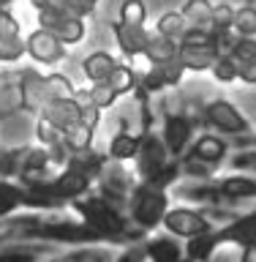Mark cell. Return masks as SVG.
Returning <instances> with one entry per match:
<instances>
[{
  "label": "cell",
  "mask_w": 256,
  "mask_h": 262,
  "mask_svg": "<svg viewBox=\"0 0 256 262\" xmlns=\"http://www.w3.org/2000/svg\"><path fill=\"white\" fill-rule=\"evenodd\" d=\"M71 208L82 216L85 224H90L96 232L104 235V241H126L128 237V224L131 219L123 216L120 208L106 200L101 194H79L71 200Z\"/></svg>",
  "instance_id": "obj_1"
},
{
  "label": "cell",
  "mask_w": 256,
  "mask_h": 262,
  "mask_svg": "<svg viewBox=\"0 0 256 262\" xmlns=\"http://www.w3.org/2000/svg\"><path fill=\"white\" fill-rule=\"evenodd\" d=\"M169 210V196H167V188H158L153 183H139L131 188L128 194V216H131V224L136 229H145V232H153L164 224V216Z\"/></svg>",
  "instance_id": "obj_2"
},
{
  "label": "cell",
  "mask_w": 256,
  "mask_h": 262,
  "mask_svg": "<svg viewBox=\"0 0 256 262\" xmlns=\"http://www.w3.org/2000/svg\"><path fill=\"white\" fill-rule=\"evenodd\" d=\"M177 57H180V63L185 66V71H210L213 63H216V57H218L216 41H213V30L188 28L185 36L180 38Z\"/></svg>",
  "instance_id": "obj_3"
},
{
  "label": "cell",
  "mask_w": 256,
  "mask_h": 262,
  "mask_svg": "<svg viewBox=\"0 0 256 262\" xmlns=\"http://www.w3.org/2000/svg\"><path fill=\"white\" fill-rule=\"evenodd\" d=\"M38 25L49 33H55L63 44H79L85 38V22L79 16L68 14L60 3H41L38 6Z\"/></svg>",
  "instance_id": "obj_4"
},
{
  "label": "cell",
  "mask_w": 256,
  "mask_h": 262,
  "mask_svg": "<svg viewBox=\"0 0 256 262\" xmlns=\"http://www.w3.org/2000/svg\"><path fill=\"white\" fill-rule=\"evenodd\" d=\"M134 161H136L139 178H142L145 183H150V180L172 161L167 145H164V137H161V134H142V139H139V150H136V156H134Z\"/></svg>",
  "instance_id": "obj_5"
},
{
  "label": "cell",
  "mask_w": 256,
  "mask_h": 262,
  "mask_svg": "<svg viewBox=\"0 0 256 262\" xmlns=\"http://www.w3.org/2000/svg\"><path fill=\"white\" fill-rule=\"evenodd\" d=\"M204 120L221 134L229 137H251V123L245 120V115L229 101H210L204 106Z\"/></svg>",
  "instance_id": "obj_6"
},
{
  "label": "cell",
  "mask_w": 256,
  "mask_h": 262,
  "mask_svg": "<svg viewBox=\"0 0 256 262\" xmlns=\"http://www.w3.org/2000/svg\"><path fill=\"white\" fill-rule=\"evenodd\" d=\"M172 237H194L199 232L213 229V221L204 216V210H194V208H169L161 224Z\"/></svg>",
  "instance_id": "obj_7"
},
{
  "label": "cell",
  "mask_w": 256,
  "mask_h": 262,
  "mask_svg": "<svg viewBox=\"0 0 256 262\" xmlns=\"http://www.w3.org/2000/svg\"><path fill=\"white\" fill-rule=\"evenodd\" d=\"M183 74H185V66L180 63V57H172V60H155V63H150V69L139 77V90H142L145 96L161 93V90L177 85V82L183 79Z\"/></svg>",
  "instance_id": "obj_8"
},
{
  "label": "cell",
  "mask_w": 256,
  "mask_h": 262,
  "mask_svg": "<svg viewBox=\"0 0 256 262\" xmlns=\"http://www.w3.org/2000/svg\"><path fill=\"white\" fill-rule=\"evenodd\" d=\"M25 47H28V55L33 60L44 63V66H55L65 57V44L55 36V33H49L44 28L33 30L28 36V41H25Z\"/></svg>",
  "instance_id": "obj_9"
},
{
  "label": "cell",
  "mask_w": 256,
  "mask_h": 262,
  "mask_svg": "<svg viewBox=\"0 0 256 262\" xmlns=\"http://www.w3.org/2000/svg\"><path fill=\"white\" fill-rule=\"evenodd\" d=\"M161 137H164V145H167L172 159H183L185 147L191 145V137H194L191 118H185V115H167L164 118Z\"/></svg>",
  "instance_id": "obj_10"
},
{
  "label": "cell",
  "mask_w": 256,
  "mask_h": 262,
  "mask_svg": "<svg viewBox=\"0 0 256 262\" xmlns=\"http://www.w3.org/2000/svg\"><path fill=\"white\" fill-rule=\"evenodd\" d=\"M28 52L19 36V22L6 8H0V63H14Z\"/></svg>",
  "instance_id": "obj_11"
},
{
  "label": "cell",
  "mask_w": 256,
  "mask_h": 262,
  "mask_svg": "<svg viewBox=\"0 0 256 262\" xmlns=\"http://www.w3.org/2000/svg\"><path fill=\"white\" fill-rule=\"evenodd\" d=\"M82 112H85V104H82L77 96L74 98H55V101L41 106V115H44L46 120H52L57 128H63V134L82 120Z\"/></svg>",
  "instance_id": "obj_12"
},
{
  "label": "cell",
  "mask_w": 256,
  "mask_h": 262,
  "mask_svg": "<svg viewBox=\"0 0 256 262\" xmlns=\"http://www.w3.org/2000/svg\"><path fill=\"white\" fill-rule=\"evenodd\" d=\"M112 33L118 38V47L123 49L126 57H134V55H145L147 52V44H150V33L145 30V25H126V22H114L112 25Z\"/></svg>",
  "instance_id": "obj_13"
},
{
  "label": "cell",
  "mask_w": 256,
  "mask_h": 262,
  "mask_svg": "<svg viewBox=\"0 0 256 262\" xmlns=\"http://www.w3.org/2000/svg\"><path fill=\"white\" fill-rule=\"evenodd\" d=\"M218 243H237V246H248L256 243V210L245 213V216H235L229 224L216 229Z\"/></svg>",
  "instance_id": "obj_14"
},
{
  "label": "cell",
  "mask_w": 256,
  "mask_h": 262,
  "mask_svg": "<svg viewBox=\"0 0 256 262\" xmlns=\"http://www.w3.org/2000/svg\"><path fill=\"white\" fill-rule=\"evenodd\" d=\"M216 186L221 188V194H224L229 202L256 200V178H253V175H245V172H237V175L221 178Z\"/></svg>",
  "instance_id": "obj_15"
},
{
  "label": "cell",
  "mask_w": 256,
  "mask_h": 262,
  "mask_svg": "<svg viewBox=\"0 0 256 262\" xmlns=\"http://www.w3.org/2000/svg\"><path fill=\"white\" fill-rule=\"evenodd\" d=\"M188 156L210 164V167H218V164L226 159V142L221 137H216V134H204V137H199L194 142V147L188 150Z\"/></svg>",
  "instance_id": "obj_16"
},
{
  "label": "cell",
  "mask_w": 256,
  "mask_h": 262,
  "mask_svg": "<svg viewBox=\"0 0 256 262\" xmlns=\"http://www.w3.org/2000/svg\"><path fill=\"white\" fill-rule=\"evenodd\" d=\"M145 251L150 262H180L183 259V249L177 241H172V235H155L150 241H145Z\"/></svg>",
  "instance_id": "obj_17"
},
{
  "label": "cell",
  "mask_w": 256,
  "mask_h": 262,
  "mask_svg": "<svg viewBox=\"0 0 256 262\" xmlns=\"http://www.w3.org/2000/svg\"><path fill=\"white\" fill-rule=\"evenodd\" d=\"M218 235H216V227L207 229V232H199V235H194V237H188L185 246H183V254L185 257H191L196 262H210V257L216 254L218 249Z\"/></svg>",
  "instance_id": "obj_18"
},
{
  "label": "cell",
  "mask_w": 256,
  "mask_h": 262,
  "mask_svg": "<svg viewBox=\"0 0 256 262\" xmlns=\"http://www.w3.org/2000/svg\"><path fill=\"white\" fill-rule=\"evenodd\" d=\"M139 139H142V134H136V131H120V134H114L109 142V159L118 164L134 161V156L139 150Z\"/></svg>",
  "instance_id": "obj_19"
},
{
  "label": "cell",
  "mask_w": 256,
  "mask_h": 262,
  "mask_svg": "<svg viewBox=\"0 0 256 262\" xmlns=\"http://www.w3.org/2000/svg\"><path fill=\"white\" fill-rule=\"evenodd\" d=\"M38 88H41V101L44 104L55 101V98H74L77 96L74 85L63 77V74H46V77H41Z\"/></svg>",
  "instance_id": "obj_20"
},
{
  "label": "cell",
  "mask_w": 256,
  "mask_h": 262,
  "mask_svg": "<svg viewBox=\"0 0 256 262\" xmlns=\"http://www.w3.org/2000/svg\"><path fill=\"white\" fill-rule=\"evenodd\" d=\"M49 251V246H33V243H6L0 249V262H41V257Z\"/></svg>",
  "instance_id": "obj_21"
},
{
  "label": "cell",
  "mask_w": 256,
  "mask_h": 262,
  "mask_svg": "<svg viewBox=\"0 0 256 262\" xmlns=\"http://www.w3.org/2000/svg\"><path fill=\"white\" fill-rule=\"evenodd\" d=\"M114 66H118V60H114L109 52H93L90 57H85L82 71H85V77H87L90 82H104V79L112 74Z\"/></svg>",
  "instance_id": "obj_22"
},
{
  "label": "cell",
  "mask_w": 256,
  "mask_h": 262,
  "mask_svg": "<svg viewBox=\"0 0 256 262\" xmlns=\"http://www.w3.org/2000/svg\"><path fill=\"white\" fill-rule=\"evenodd\" d=\"M185 16V22L191 28H207L213 25V3L210 0H185V6L180 8Z\"/></svg>",
  "instance_id": "obj_23"
},
{
  "label": "cell",
  "mask_w": 256,
  "mask_h": 262,
  "mask_svg": "<svg viewBox=\"0 0 256 262\" xmlns=\"http://www.w3.org/2000/svg\"><path fill=\"white\" fill-rule=\"evenodd\" d=\"M188 28H191V25L185 22L183 11H167L158 22H155V33H161V36H169V38H175V41L183 38Z\"/></svg>",
  "instance_id": "obj_24"
},
{
  "label": "cell",
  "mask_w": 256,
  "mask_h": 262,
  "mask_svg": "<svg viewBox=\"0 0 256 262\" xmlns=\"http://www.w3.org/2000/svg\"><path fill=\"white\" fill-rule=\"evenodd\" d=\"M106 82L118 90V96H126V93H134V90L139 88V77H136V71L131 69V66H114L112 74L106 77Z\"/></svg>",
  "instance_id": "obj_25"
},
{
  "label": "cell",
  "mask_w": 256,
  "mask_h": 262,
  "mask_svg": "<svg viewBox=\"0 0 256 262\" xmlns=\"http://www.w3.org/2000/svg\"><path fill=\"white\" fill-rule=\"evenodd\" d=\"M177 49H180V41L155 33V36H150V44H147V57L153 63L155 60H172V57H177Z\"/></svg>",
  "instance_id": "obj_26"
},
{
  "label": "cell",
  "mask_w": 256,
  "mask_h": 262,
  "mask_svg": "<svg viewBox=\"0 0 256 262\" xmlns=\"http://www.w3.org/2000/svg\"><path fill=\"white\" fill-rule=\"evenodd\" d=\"M87 101L98 106V110H106V106H112L114 101H118V90H114L109 82H93V88L87 90Z\"/></svg>",
  "instance_id": "obj_27"
},
{
  "label": "cell",
  "mask_w": 256,
  "mask_h": 262,
  "mask_svg": "<svg viewBox=\"0 0 256 262\" xmlns=\"http://www.w3.org/2000/svg\"><path fill=\"white\" fill-rule=\"evenodd\" d=\"M36 137H38V142L44 145V147H52V145L65 142L63 128H57L52 120H46V118H44V115H41V120H38V126H36Z\"/></svg>",
  "instance_id": "obj_28"
},
{
  "label": "cell",
  "mask_w": 256,
  "mask_h": 262,
  "mask_svg": "<svg viewBox=\"0 0 256 262\" xmlns=\"http://www.w3.org/2000/svg\"><path fill=\"white\" fill-rule=\"evenodd\" d=\"M232 28L240 33V36H256V8H253V6L235 8V22H232Z\"/></svg>",
  "instance_id": "obj_29"
},
{
  "label": "cell",
  "mask_w": 256,
  "mask_h": 262,
  "mask_svg": "<svg viewBox=\"0 0 256 262\" xmlns=\"http://www.w3.org/2000/svg\"><path fill=\"white\" fill-rule=\"evenodd\" d=\"M210 71H213V77H216L218 82H224V85L237 79V63H235L232 55H218Z\"/></svg>",
  "instance_id": "obj_30"
},
{
  "label": "cell",
  "mask_w": 256,
  "mask_h": 262,
  "mask_svg": "<svg viewBox=\"0 0 256 262\" xmlns=\"http://www.w3.org/2000/svg\"><path fill=\"white\" fill-rule=\"evenodd\" d=\"M147 19V8L142 0H123L120 6V22L126 25H145Z\"/></svg>",
  "instance_id": "obj_31"
},
{
  "label": "cell",
  "mask_w": 256,
  "mask_h": 262,
  "mask_svg": "<svg viewBox=\"0 0 256 262\" xmlns=\"http://www.w3.org/2000/svg\"><path fill=\"white\" fill-rule=\"evenodd\" d=\"M232 22H235V8H232V6H229V3L213 6V25H210V30L232 28Z\"/></svg>",
  "instance_id": "obj_32"
},
{
  "label": "cell",
  "mask_w": 256,
  "mask_h": 262,
  "mask_svg": "<svg viewBox=\"0 0 256 262\" xmlns=\"http://www.w3.org/2000/svg\"><path fill=\"white\" fill-rule=\"evenodd\" d=\"M232 169L235 172H245V175H256V145L248 150H240L232 159Z\"/></svg>",
  "instance_id": "obj_33"
},
{
  "label": "cell",
  "mask_w": 256,
  "mask_h": 262,
  "mask_svg": "<svg viewBox=\"0 0 256 262\" xmlns=\"http://www.w3.org/2000/svg\"><path fill=\"white\" fill-rule=\"evenodd\" d=\"M235 63H237V79L245 82V85H256V60L235 57Z\"/></svg>",
  "instance_id": "obj_34"
},
{
  "label": "cell",
  "mask_w": 256,
  "mask_h": 262,
  "mask_svg": "<svg viewBox=\"0 0 256 262\" xmlns=\"http://www.w3.org/2000/svg\"><path fill=\"white\" fill-rule=\"evenodd\" d=\"M60 6H63L68 14L79 16V19H85L87 14H93V6H87L85 0H60Z\"/></svg>",
  "instance_id": "obj_35"
},
{
  "label": "cell",
  "mask_w": 256,
  "mask_h": 262,
  "mask_svg": "<svg viewBox=\"0 0 256 262\" xmlns=\"http://www.w3.org/2000/svg\"><path fill=\"white\" fill-rule=\"evenodd\" d=\"M240 262H256V243H248V246H243Z\"/></svg>",
  "instance_id": "obj_36"
},
{
  "label": "cell",
  "mask_w": 256,
  "mask_h": 262,
  "mask_svg": "<svg viewBox=\"0 0 256 262\" xmlns=\"http://www.w3.org/2000/svg\"><path fill=\"white\" fill-rule=\"evenodd\" d=\"M180 262H196V259H191V257H185V254H183V259H180Z\"/></svg>",
  "instance_id": "obj_37"
},
{
  "label": "cell",
  "mask_w": 256,
  "mask_h": 262,
  "mask_svg": "<svg viewBox=\"0 0 256 262\" xmlns=\"http://www.w3.org/2000/svg\"><path fill=\"white\" fill-rule=\"evenodd\" d=\"M85 3H87V6H93V8H96V3H98V0H85Z\"/></svg>",
  "instance_id": "obj_38"
}]
</instances>
